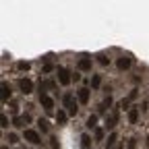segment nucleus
<instances>
[{"mask_svg":"<svg viewBox=\"0 0 149 149\" xmlns=\"http://www.w3.org/2000/svg\"><path fill=\"white\" fill-rule=\"evenodd\" d=\"M50 147H52V149H60V145H58V139H56V137H50Z\"/></svg>","mask_w":149,"mask_h":149,"instance_id":"nucleus-23","label":"nucleus"},{"mask_svg":"<svg viewBox=\"0 0 149 149\" xmlns=\"http://www.w3.org/2000/svg\"><path fill=\"white\" fill-rule=\"evenodd\" d=\"M130 64H133V60H130L128 56H122V58H118V62H116V66H118L120 70H128Z\"/></svg>","mask_w":149,"mask_h":149,"instance_id":"nucleus-7","label":"nucleus"},{"mask_svg":"<svg viewBox=\"0 0 149 149\" xmlns=\"http://www.w3.org/2000/svg\"><path fill=\"white\" fill-rule=\"evenodd\" d=\"M27 120H29V116H15V118H13V126L21 128V126H25Z\"/></svg>","mask_w":149,"mask_h":149,"instance_id":"nucleus-11","label":"nucleus"},{"mask_svg":"<svg viewBox=\"0 0 149 149\" xmlns=\"http://www.w3.org/2000/svg\"><path fill=\"white\" fill-rule=\"evenodd\" d=\"M116 141H118V135L112 133V135L108 137V141H106V149H114V147H116Z\"/></svg>","mask_w":149,"mask_h":149,"instance_id":"nucleus-12","label":"nucleus"},{"mask_svg":"<svg viewBox=\"0 0 149 149\" xmlns=\"http://www.w3.org/2000/svg\"><path fill=\"white\" fill-rule=\"evenodd\" d=\"M81 147L83 149H91V137L89 135H83L81 137Z\"/></svg>","mask_w":149,"mask_h":149,"instance_id":"nucleus-15","label":"nucleus"},{"mask_svg":"<svg viewBox=\"0 0 149 149\" xmlns=\"http://www.w3.org/2000/svg\"><path fill=\"white\" fill-rule=\"evenodd\" d=\"M77 97H79L81 104H87V102H89V89H87V87H81V89L77 91Z\"/></svg>","mask_w":149,"mask_h":149,"instance_id":"nucleus-8","label":"nucleus"},{"mask_svg":"<svg viewBox=\"0 0 149 149\" xmlns=\"http://www.w3.org/2000/svg\"><path fill=\"white\" fill-rule=\"evenodd\" d=\"M93 137H95V141H102V139H104V128L97 126V128H95V135H93Z\"/></svg>","mask_w":149,"mask_h":149,"instance_id":"nucleus-22","label":"nucleus"},{"mask_svg":"<svg viewBox=\"0 0 149 149\" xmlns=\"http://www.w3.org/2000/svg\"><path fill=\"white\" fill-rule=\"evenodd\" d=\"M114 149H122V147H120V145H116V147H114Z\"/></svg>","mask_w":149,"mask_h":149,"instance_id":"nucleus-27","label":"nucleus"},{"mask_svg":"<svg viewBox=\"0 0 149 149\" xmlns=\"http://www.w3.org/2000/svg\"><path fill=\"white\" fill-rule=\"evenodd\" d=\"M62 104H64V108H66V114H70V116H77V112H79V104H77V100H74V95H72V93H64Z\"/></svg>","mask_w":149,"mask_h":149,"instance_id":"nucleus-1","label":"nucleus"},{"mask_svg":"<svg viewBox=\"0 0 149 149\" xmlns=\"http://www.w3.org/2000/svg\"><path fill=\"white\" fill-rule=\"evenodd\" d=\"M2 149H8V147H6V145H4V147H2Z\"/></svg>","mask_w":149,"mask_h":149,"instance_id":"nucleus-28","label":"nucleus"},{"mask_svg":"<svg viewBox=\"0 0 149 149\" xmlns=\"http://www.w3.org/2000/svg\"><path fill=\"white\" fill-rule=\"evenodd\" d=\"M110 106H112V97L108 95V97H106V100H104V102L100 104V114H104V112H106V110H108Z\"/></svg>","mask_w":149,"mask_h":149,"instance_id":"nucleus-13","label":"nucleus"},{"mask_svg":"<svg viewBox=\"0 0 149 149\" xmlns=\"http://www.w3.org/2000/svg\"><path fill=\"white\" fill-rule=\"evenodd\" d=\"M91 64H93L91 58H87V56H85V58L79 60V70H85V72H87V70H91Z\"/></svg>","mask_w":149,"mask_h":149,"instance_id":"nucleus-10","label":"nucleus"},{"mask_svg":"<svg viewBox=\"0 0 149 149\" xmlns=\"http://www.w3.org/2000/svg\"><path fill=\"white\" fill-rule=\"evenodd\" d=\"M116 124H118V108H114V110H112L110 114L106 116V124H104V126L112 130V128H114Z\"/></svg>","mask_w":149,"mask_h":149,"instance_id":"nucleus-3","label":"nucleus"},{"mask_svg":"<svg viewBox=\"0 0 149 149\" xmlns=\"http://www.w3.org/2000/svg\"><path fill=\"white\" fill-rule=\"evenodd\" d=\"M102 85V74H93V79H91V87L93 89H97Z\"/></svg>","mask_w":149,"mask_h":149,"instance_id":"nucleus-18","label":"nucleus"},{"mask_svg":"<svg viewBox=\"0 0 149 149\" xmlns=\"http://www.w3.org/2000/svg\"><path fill=\"white\" fill-rule=\"evenodd\" d=\"M70 79H72V77H70V72H68L66 68L60 66V68H58V81H60V85H68Z\"/></svg>","mask_w":149,"mask_h":149,"instance_id":"nucleus-5","label":"nucleus"},{"mask_svg":"<svg viewBox=\"0 0 149 149\" xmlns=\"http://www.w3.org/2000/svg\"><path fill=\"white\" fill-rule=\"evenodd\" d=\"M17 68H19V70H29V68H31V62L23 60V62H19V64H17Z\"/></svg>","mask_w":149,"mask_h":149,"instance_id":"nucleus-20","label":"nucleus"},{"mask_svg":"<svg viewBox=\"0 0 149 149\" xmlns=\"http://www.w3.org/2000/svg\"><path fill=\"white\" fill-rule=\"evenodd\" d=\"M19 87H21V91L25 93V95H29V93L33 91V83L29 79H19Z\"/></svg>","mask_w":149,"mask_h":149,"instance_id":"nucleus-6","label":"nucleus"},{"mask_svg":"<svg viewBox=\"0 0 149 149\" xmlns=\"http://www.w3.org/2000/svg\"><path fill=\"white\" fill-rule=\"evenodd\" d=\"M0 126H2V128H8V118H6V114H0Z\"/></svg>","mask_w":149,"mask_h":149,"instance_id":"nucleus-21","label":"nucleus"},{"mask_svg":"<svg viewBox=\"0 0 149 149\" xmlns=\"http://www.w3.org/2000/svg\"><path fill=\"white\" fill-rule=\"evenodd\" d=\"M23 139H25V141H29V143H33V145H40V143H42L40 133H37V130H31V128H25Z\"/></svg>","mask_w":149,"mask_h":149,"instance_id":"nucleus-2","label":"nucleus"},{"mask_svg":"<svg viewBox=\"0 0 149 149\" xmlns=\"http://www.w3.org/2000/svg\"><path fill=\"white\" fill-rule=\"evenodd\" d=\"M52 68H54V66H52V64H50V62H48V64H44V72H50V70H52Z\"/></svg>","mask_w":149,"mask_h":149,"instance_id":"nucleus-26","label":"nucleus"},{"mask_svg":"<svg viewBox=\"0 0 149 149\" xmlns=\"http://www.w3.org/2000/svg\"><path fill=\"white\" fill-rule=\"evenodd\" d=\"M97 58H100V64H104V66H106V64H110V58H106L104 54H102V56H97Z\"/></svg>","mask_w":149,"mask_h":149,"instance_id":"nucleus-25","label":"nucleus"},{"mask_svg":"<svg viewBox=\"0 0 149 149\" xmlns=\"http://www.w3.org/2000/svg\"><path fill=\"white\" fill-rule=\"evenodd\" d=\"M137 120H139V108L133 106V108L128 110V122H130V124H135Z\"/></svg>","mask_w":149,"mask_h":149,"instance_id":"nucleus-9","label":"nucleus"},{"mask_svg":"<svg viewBox=\"0 0 149 149\" xmlns=\"http://www.w3.org/2000/svg\"><path fill=\"white\" fill-rule=\"evenodd\" d=\"M10 97V87H8V83H2V102H6Z\"/></svg>","mask_w":149,"mask_h":149,"instance_id":"nucleus-16","label":"nucleus"},{"mask_svg":"<svg viewBox=\"0 0 149 149\" xmlns=\"http://www.w3.org/2000/svg\"><path fill=\"white\" fill-rule=\"evenodd\" d=\"M56 122H58V124H64L66 122V112L64 110H58V114H56Z\"/></svg>","mask_w":149,"mask_h":149,"instance_id":"nucleus-17","label":"nucleus"},{"mask_svg":"<svg viewBox=\"0 0 149 149\" xmlns=\"http://www.w3.org/2000/svg\"><path fill=\"white\" fill-rule=\"evenodd\" d=\"M40 104H42V108H44L46 112H52V108H54L52 97H50V95H46V93H40Z\"/></svg>","mask_w":149,"mask_h":149,"instance_id":"nucleus-4","label":"nucleus"},{"mask_svg":"<svg viewBox=\"0 0 149 149\" xmlns=\"http://www.w3.org/2000/svg\"><path fill=\"white\" fill-rule=\"evenodd\" d=\"M37 126H40V130H42V133H48V120H44V118H40V120H37Z\"/></svg>","mask_w":149,"mask_h":149,"instance_id":"nucleus-19","label":"nucleus"},{"mask_svg":"<svg viewBox=\"0 0 149 149\" xmlns=\"http://www.w3.org/2000/svg\"><path fill=\"white\" fill-rule=\"evenodd\" d=\"M6 141H8V143H19V137H17L15 133H8V137H6Z\"/></svg>","mask_w":149,"mask_h":149,"instance_id":"nucleus-24","label":"nucleus"},{"mask_svg":"<svg viewBox=\"0 0 149 149\" xmlns=\"http://www.w3.org/2000/svg\"><path fill=\"white\" fill-rule=\"evenodd\" d=\"M95 124H97V116H95V114H91V116L87 118V124H85V126H87V128H97Z\"/></svg>","mask_w":149,"mask_h":149,"instance_id":"nucleus-14","label":"nucleus"}]
</instances>
